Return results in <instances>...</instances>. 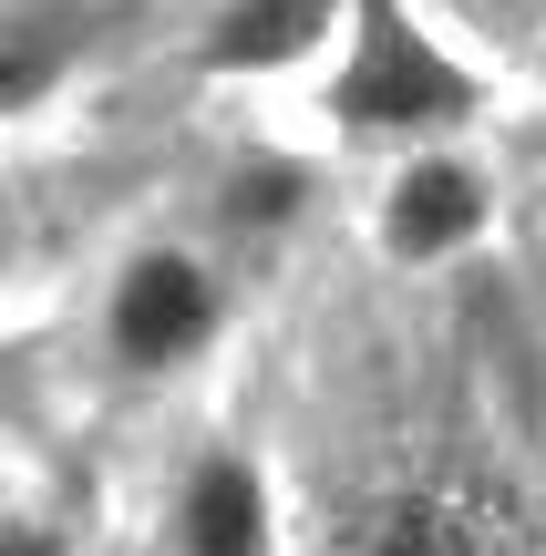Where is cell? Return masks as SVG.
<instances>
[{
	"instance_id": "cell-3",
	"label": "cell",
	"mask_w": 546,
	"mask_h": 556,
	"mask_svg": "<svg viewBox=\"0 0 546 556\" xmlns=\"http://www.w3.org/2000/svg\"><path fill=\"white\" fill-rule=\"evenodd\" d=\"M320 556H526V505L474 464H403L330 516Z\"/></svg>"
},
{
	"instance_id": "cell-5",
	"label": "cell",
	"mask_w": 546,
	"mask_h": 556,
	"mask_svg": "<svg viewBox=\"0 0 546 556\" xmlns=\"http://www.w3.org/2000/svg\"><path fill=\"white\" fill-rule=\"evenodd\" d=\"M341 31L351 0H196L176 31V62L217 93H268V83H320Z\"/></svg>"
},
{
	"instance_id": "cell-7",
	"label": "cell",
	"mask_w": 546,
	"mask_h": 556,
	"mask_svg": "<svg viewBox=\"0 0 546 556\" xmlns=\"http://www.w3.org/2000/svg\"><path fill=\"white\" fill-rule=\"evenodd\" d=\"M103 0H0V124H31L103 62Z\"/></svg>"
},
{
	"instance_id": "cell-2",
	"label": "cell",
	"mask_w": 546,
	"mask_h": 556,
	"mask_svg": "<svg viewBox=\"0 0 546 556\" xmlns=\"http://www.w3.org/2000/svg\"><path fill=\"white\" fill-rule=\"evenodd\" d=\"M485 103H495V83L423 21V0H351L341 52L309 83L320 135L330 144H382V155L454 144L465 124H485Z\"/></svg>"
},
{
	"instance_id": "cell-10",
	"label": "cell",
	"mask_w": 546,
	"mask_h": 556,
	"mask_svg": "<svg viewBox=\"0 0 546 556\" xmlns=\"http://www.w3.org/2000/svg\"><path fill=\"white\" fill-rule=\"evenodd\" d=\"M31 248H41V238H31V197H21V186L0 176V299H11L21 278H31Z\"/></svg>"
},
{
	"instance_id": "cell-6",
	"label": "cell",
	"mask_w": 546,
	"mask_h": 556,
	"mask_svg": "<svg viewBox=\"0 0 546 556\" xmlns=\"http://www.w3.org/2000/svg\"><path fill=\"white\" fill-rule=\"evenodd\" d=\"M485 227H495V176L465 144H412L371 186V258L382 268H412V278L454 268L485 248Z\"/></svg>"
},
{
	"instance_id": "cell-9",
	"label": "cell",
	"mask_w": 546,
	"mask_h": 556,
	"mask_svg": "<svg viewBox=\"0 0 546 556\" xmlns=\"http://www.w3.org/2000/svg\"><path fill=\"white\" fill-rule=\"evenodd\" d=\"M0 556H82V546H73V526H62L21 475H0Z\"/></svg>"
},
{
	"instance_id": "cell-4",
	"label": "cell",
	"mask_w": 546,
	"mask_h": 556,
	"mask_svg": "<svg viewBox=\"0 0 546 556\" xmlns=\"http://www.w3.org/2000/svg\"><path fill=\"white\" fill-rule=\"evenodd\" d=\"M155 556H289V495L258 443L196 433L155 484Z\"/></svg>"
},
{
	"instance_id": "cell-1",
	"label": "cell",
	"mask_w": 546,
	"mask_h": 556,
	"mask_svg": "<svg viewBox=\"0 0 546 556\" xmlns=\"http://www.w3.org/2000/svg\"><path fill=\"white\" fill-rule=\"evenodd\" d=\"M227 330H238V258L206 227H135L103 248L93 299H82V361L103 392L165 402L186 381L217 371Z\"/></svg>"
},
{
	"instance_id": "cell-8",
	"label": "cell",
	"mask_w": 546,
	"mask_h": 556,
	"mask_svg": "<svg viewBox=\"0 0 546 556\" xmlns=\"http://www.w3.org/2000/svg\"><path fill=\"white\" fill-rule=\"evenodd\" d=\"M309 217V165L300 155H268V144H247V155L217 165V186H206V238L238 258V248H268L279 227Z\"/></svg>"
}]
</instances>
